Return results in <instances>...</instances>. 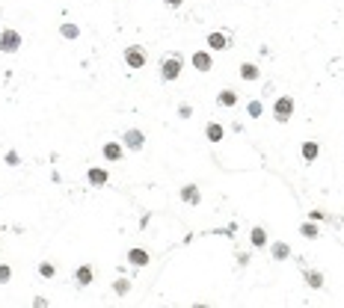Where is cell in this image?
<instances>
[{
  "mask_svg": "<svg viewBox=\"0 0 344 308\" xmlns=\"http://www.w3.org/2000/svg\"><path fill=\"white\" fill-rule=\"evenodd\" d=\"M190 62H193V68H196V71H211V68H214V60H211V54H208V51H196Z\"/></svg>",
  "mask_w": 344,
  "mask_h": 308,
  "instance_id": "ba28073f",
  "label": "cell"
},
{
  "mask_svg": "<svg viewBox=\"0 0 344 308\" xmlns=\"http://www.w3.org/2000/svg\"><path fill=\"white\" fill-rule=\"evenodd\" d=\"M178 196H181V202H184V205H199V202H202V193H199V187H196V184H184Z\"/></svg>",
  "mask_w": 344,
  "mask_h": 308,
  "instance_id": "9c48e42d",
  "label": "cell"
},
{
  "mask_svg": "<svg viewBox=\"0 0 344 308\" xmlns=\"http://www.w3.org/2000/svg\"><path fill=\"white\" fill-rule=\"evenodd\" d=\"M18 48H21V33L12 27L0 30V54H15Z\"/></svg>",
  "mask_w": 344,
  "mask_h": 308,
  "instance_id": "7a4b0ae2",
  "label": "cell"
},
{
  "mask_svg": "<svg viewBox=\"0 0 344 308\" xmlns=\"http://www.w3.org/2000/svg\"><path fill=\"white\" fill-rule=\"evenodd\" d=\"M300 151H303V160L314 163V160H317V154H320V145H317V142H303V148H300Z\"/></svg>",
  "mask_w": 344,
  "mask_h": 308,
  "instance_id": "ac0fdd59",
  "label": "cell"
},
{
  "mask_svg": "<svg viewBox=\"0 0 344 308\" xmlns=\"http://www.w3.org/2000/svg\"><path fill=\"white\" fill-rule=\"evenodd\" d=\"M122 145H125L128 151H143V145H146V133L137 130V127H131V130L122 133Z\"/></svg>",
  "mask_w": 344,
  "mask_h": 308,
  "instance_id": "5b68a950",
  "label": "cell"
},
{
  "mask_svg": "<svg viewBox=\"0 0 344 308\" xmlns=\"http://www.w3.org/2000/svg\"><path fill=\"white\" fill-rule=\"evenodd\" d=\"M181 68H184V57H181L178 51L166 54V57L160 60V80H166V83L178 80V77H181Z\"/></svg>",
  "mask_w": 344,
  "mask_h": 308,
  "instance_id": "6da1fadb",
  "label": "cell"
},
{
  "mask_svg": "<svg viewBox=\"0 0 344 308\" xmlns=\"http://www.w3.org/2000/svg\"><path fill=\"white\" fill-rule=\"evenodd\" d=\"M205 136H208V142H219V139L225 136V127L217 124V122H211L208 127H205Z\"/></svg>",
  "mask_w": 344,
  "mask_h": 308,
  "instance_id": "9a60e30c",
  "label": "cell"
},
{
  "mask_svg": "<svg viewBox=\"0 0 344 308\" xmlns=\"http://www.w3.org/2000/svg\"><path fill=\"white\" fill-rule=\"evenodd\" d=\"M86 178H89V184H92V187H104L107 181H110V172H107V169H98V166H92V169L86 172Z\"/></svg>",
  "mask_w": 344,
  "mask_h": 308,
  "instance_id": "30bf717a",
  "label": "cell"
},
{
  "mask_svg": "<svg viewBox=\"0 0 344 308\" xmlns=\"http://www.w3.org/2000/svg\"><path fill=\"white\" fill-rule=\"evenodd\" d=\"M241 77L244 80H258L261 77V68L255 62H241Z\"/></svg>",
  "mask_w": 344,
  "mask_h": 308,
  "instance_id": "5bb4252c",
  "label": "cell"
},
{
  "mask_svg": "<svg viewBox=\"0 0 344 308\" xmlns=\"http://www.w3.org/2000/svg\"><path fill=\"white\" fill-rule=\"evenodd\" d=\"M208 48H211V51H225V48H232V39H228V33L214 30L211 36H208Z\"/></svg>",
  "mask_w": 344,
  "mask_h": 308,
  "instance_id": "8992f818",
  "label": "cell"
},
{
  "mask_svg": "<svg viewBox=\"0 0 344 308\" xmlns=\"http://www.w3.org/2000/svg\"><path fill=\"white\" fill-rule=\"evenodd\" d=\"M247 113H250V119H258V116L264 113V107H261V101H250V104H247Z\"/></svg>",
  "mask_w": 344,
  "mask_h": 308,
  "instance_id": "cb8c5ba5",
  "label": "cell"
},
{
  "mask_svg": "<svg viewBox=\"0 0 344 308\" xmlns=\"http://www.w3.org/2000/svg\"><path fill=\"white\" fill-rule=\"evenodd\" d=\"M149 261H152V255H149V252H146V249H131V252H128V264H131V267H149Z\"/></svg>",
  "mask_w": 344,
  "mask_h": 308,
  "instance_id": "52a82bcc",
  "label": "cell"
},
{
  "mask_svg": "<svg viewBox=\"0 0 344 308\" xmlns=\"http://www.w3.org/2000/svg\"><path fill=\"white\" fill-rule=\"evenodd\" d=\"M217 101L222 107H235V104H238V92H235V89H222V92L217 95Z\"/></svg>",
  "mask_w": 344,
  "mask_h": 308,
  "instance_id": "d6986e66",
  "label": "cell"
},
{
  "mask_svg": "<svg viewBox=\"0 0 344 308\" xmlns=\"http://www.w3.org/2000/svg\"><path fill=\"white\" fill-rule=\"evenodd\" d=\"M60 36H63V39H80V27L71 24V21H65L63 27H60Z\"/></svg>",
  "mask_w": 344,
  "mask_h": 308,
  "instance_id": "ffe728a7",
  "label": "cell"
},
{
  "mask_svg": "<svg viewBox=\"0 0 344 308\" xmlns=\"http://www.w3.org/2000/svg\"><path fill=\"white\" fill-rule=\"evenodd\" d=\"M6 163H9V166H18V163H21L18 151H6Z\"/></svg>",
  "mask_w": 344,
  "mask_h": 308,
  "instance_id": "484cf974",
  "label": "cell"
},
{
  "mask_svg": "<svg viewBox=\"0 0 344 308\" xmlns=\"http://www.w3.org/2000/svg\"><path fill=\"white\" fill-rule=\"evenodd\" d=\"M92 267H89V264H80V267H77V270H74V278H77V284H80V287H89V284H92Z\"/></svg>",
  "mask_w": 344,
  "mask_h": 308,
  "instance_id": "8fae6325",
  "label": "cell"
},
{
  "mask_svg": "<svg viewBox=\"0 0 344 308\" xmlns=\"http://www.w3.org/2000/svg\"><path fill=\"white\" fill-rule=\"evenodd\" d=\"M303 276H306V284H309L312 290H320V287H323V273H317V270H306Z\"/></svg>",
  "mask_w": 344,
  "mask_h": 308,
  "instance_id": "2e32d148",
  "label": "cell"
},
{
  "mask_svg": "<svg viewBox=\"0 0 344 308\" xmlns=\"http://www.w3.org/2000/svg\"><path fill=\"white\" fill-rule=\"evenodd\" d=\"M300 234H303L306 240H317V234H320V231H317V225L309 219V222H303V225H300Z\"/></svg>",
  "mask_w": 344,
  "mask_h": 308,
  "instance_id": "44dd1931",
  "label": "cell"
},
{
  "mask_svg": "<svg viewBox=\"0 0 344 308\" xmlns=\"http://www.w3.org/2000/svg\"><path fill=\"white\" fill-rule=\"evenodd\" d=\"M39 276H42V278H54V276H57V267H54V264H48V261H42V264H39Z\"/></svg>",
  "mask_w": 344,
  "mask_h": 308,
  "instance_id": "603a6c76",
  "label": "cell"
},
{
  "mask_svg": "<svg viewBox=\"0 0 344 308\" xmlns=\"http://www.w3.org/2000/svg\"><path fill=\"white\" fill-rule=\"evenodd\" d=\"M163 3H166V6H172V9H178V6H181L184 0H163Z\"/></svg>",
  "mask_w": 344,
  "mask_h": 308,
  "instance_id": "83f0119b",
  "label": "cell"
},
{
  "mask_svg": "<svg viewBox=\"0 0 344 308\" xmlns=\"http://www.w3.org/2000/svg\"><path fill=\"white\" fill-rule=\"evenodd\" d=\"M104 157H107V160H122V157H125V145H122V142H107V145H104Z\"/></svg>",
  "mask_w": 344,
  "mask_h": 308,
  "instance_id": "7c38bea8",
  "label": "cell"
},
{
  "mask_svg": "<svg viewBox=\"0 0 344 308\" xmlns=\"http://www.w3.org/2000/svg\"><path fill=\"white\" fill-rule=\"evenodd\" d=\"M250 243L255 249H261L264 246V243H267V231H264V228H261V225H258V228H252L250 231Z\"/></svg>",
  "mask_w": 344,
  "mask_h": 308,
  "instance_id": "e0dca14e",
  "label": "cell"
},
{
  "mask_svg": "<svg viewBox=\"0 0 344 308\" xmlns=\"http://www.w3.org/2000/svg\"><path fill=\"white\" fill-rule=\"evenodd\" d=\"M178 116H181V119H190V116H193V107H190V104H181V107H178Z\"/></svg>",
  "mask_w": 344,
  "mask_h": 308,
  "instance_id": "4316f807",
  "label": "cell"
},
{
  "mask_svg": "<svg viewBox=\"0 0 344 308\" xmlns=\"http://www.w3.org/2000/svg\"><path fill=\"white\" fill-rule=\"evenodd\" d=\"M146 62H149L146 60V51H143L140 45H128L125 48V65L131 68V71H140Z\"/></svg>",
  "mask_w": 344,
  "mask_h": 308,
  "instance_id": "3957f363",
  "label": "cell"
},
{
  "mask_svg": "<svg viewBox=\"0 0 344 308\" xmlns=\"http://www.w3.org/2000/svg\"><path fill=\"white\" fill-rule=\"evenodd\" d=\"M9 278H12V267L9 264H0V284H6Z\"/></svg>",
  "mask_w": 344,
  "mask_h": 308,
  "instance_id": "d4e9b609",
  "label": "cell"
},
{
  "mask_svg": "<svg viewBox=\"0 0 344 308\" xmlns=\"http://www.w3.org/2000/svg\"><path fill=\"white\" fill-rule=\"evenodd\" d=\"M291 116H294V98H291V95L276 98V104H273V119H276V122H288Z\"/></svg>",
  "mask_w": 344,
  "mask_h": 308,
  "instance_id": "277c9868",
  "label": "cell"
},
{
  "mask_svg": "<svg viewBox=\"0 0 344 308\" xmlns=\"http://www.w3.org/2000/svg\"><path fill=\"white\" fill-rule=\"evenodd\" d=\"M270 255H273V261H288V258H291V246L282 243V240H276V243L270 246Z\"/></svg>",
  "mask_w": 344,
  "mask_h": 308,
  "instance_id": "4fadbf2b",
  "label": "cell"
},
{
  "mask_svg": "<svg viewBox=\"0 0 344 308\" xmlns=\"http://www.w3.org/2000/svg\"><path fill=\"white\" fill-rule=\"evenodd\" d=\"M113 293H116V296L131 293V281H128V278H116V281H113Z\"/></svg>",
  "mask_w": 344,
  "mask_h": 308,
  "instance_id": "7402d4cb",
  "label": "cell"
}]
</instances>
